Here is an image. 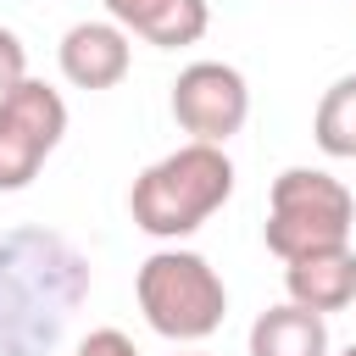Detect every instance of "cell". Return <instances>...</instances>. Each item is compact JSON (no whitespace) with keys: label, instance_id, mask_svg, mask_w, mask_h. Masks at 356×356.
<instances>
[{"label":"cell","instance_id":"10","mask_svg":"<svg viewBox=\"0 0 356 356\" xmlns=\"http://www.w3.org/2000/svg\"><path fill=\"white\" fill-rule=\"evenodd\" d=\"M250 356H328V323L295 300L267 306L250 323Z\"/></svg>","mask_w":356,"mask_h":356},{"label":"cell","instance_id":"5","mask_svg":"<svg viewBox=\"0 0 356 356\" xmlns=\"http://www.w3.org/2000/svg\"><path fill=\"white\" fill-rule=\"evenodd\" d=\"M67 134V100L39 83L22 78L17 89L0 95V189H28L39 178V167L50 161V150Z\"/></svg>","mask_w":356,"mask_h":356},{"label":"cell","instance_id":"9","mask_svg":"<svg viewBox=\"0 0 356 356\" xmlns=\"http://www.w3.org/2000/svg\"><path fill=\"white\" fill-rule=\"evenodd\" d=\"M111 22L122 33H139L150 39L156 50H178V44H195L206 28H211V11L206 0H106Z\"/></svg>","mask_w":356,"mask_h":356},{"label":"cell","instance_id":"11","mask_svg":"<svg viewBox=\"0 0 356 356\" xmlns=\"http://www.w3.org/2000/svg\"><path fill=\"white\" fill-rule=\"evenodd\" d=\"M312 139H317V150L334 156V161L356 156V72H345L339 83L323 89L317 117H312Z\"/></svg>","mask_w":356,"mask_h":356},{"label":"cell","instance_id":"8","mask_svg":"<svg viewBox=\"0 0 356 356\" xmlns=\"http://www.w3.org/2000/svg\"><path fill=\"white\" fill-rule=\"evenodd\" d=\"M284 289L295 306L328 317V312H345L356 300V250L339 245V250H317V256H300V261H284Z\"/></svg>","mask_w":356,"mask_h":356},{"label":"cell","instance_id":"4","mask_svg":"<svg viewBox=\"0 0 356 356\" xmlns=\"http://www.w3.org/2000/svg\"><path fill=\"white\" fill-rule=\"evenodd\" d=\"M134 295H139V312L145 323L161 334V339H178V345H195L206 334L222 328V312H228V289L217 278V267L195 250H156L139 261V278H134Z\"/></svg>","mask_w":356,"mask_h":356},{"label":"cell","instance_id":"6","mask_svg":"<svg viewBox=\"0 0 356 356\" xmlns=\"http://www.w3.org/2000/svg\"><path fill=\"white\" fill-rule=\"evenodd\" d=\"M172 117L195 145H228L250 117L245 72L228 61H189L172 83Z\"/></svg>","mask_w":356,"mask_h":356},{"label":"cell","instance_id":"12","mask_svg":"<svg viewBox=\"0 0 356 356\" xmlns=\"http://www.w3.org/2000/svg\"><path fill=\"white\" fill-rule=\"evenodd\" d=\"M22 78H28V50H22V39L11 28H0V95L17 89Z\"/></svg>","mask_w":356,"mask_h":356},{"label":"cell","instance_id":"13","mask_svg":"<svg viewBox=\"0 0 356 356\" xmlns=\"http://www.w3.org/2000/svg\"><path fill=\"white\" fill-rule=\"evenodd\" d=\"M72 356H139V350H134V339H128L122 328H95Z\"/></svg>","mask_w":356,"mask_h":356},{"label":"cell","instance_id":"2","mask_svg":"<svg viewBox=\"0 0 356 356\" xmlns=\"http://www.w3.org/2000/svg\"><path fill=\"white\" fill-rule=\"evenodd\" d=\"M234 195V161L222 145H178L172 156L150 161L134 189H128V211L134 228H145L150 239H184L195 234L211 211H222Z\"/></svg>","mask_w":356,"mask_h":356},{"label":"cell","instance_id":"7","mask_svg":"<svg viewBox=\"0 0 356 356\" xmlns=\"http://www.w3.org/2000/svg\"><path fill=\"white\" fill-rule=\"evenodd\" d=\"M128 33L117 22H72L61 33V78L72 89H117L128 78Z\"/></svg>","mask_w":356,"mask_h":356},{"label":"cell","instance_id":"1","mask_svg":"<svg viewBox=\"0 0 356 356\" xmlns=\"http://www.w3.org/2000/svg\"><path fill=\"white\" fill-rule=\"evenodd\" d=\"M89 289L83 256L39 228L0 239V356H44Z\"/></svg>","mask_w":356,"mask_h":356},{"label":"cell","instance_id":"3","mask_svg":"<svg viewBox=\"0 0 356 356\" xmlns=\"http://www.w3.org/2000/svg\"><path fill=\"white\" fill-rule=\"evenodd\" d=\"M356 200L323 167H284L267 195V250L278 261H300L317 250L350 245Z\"/></svg>","mask_w":356,"mask_h":356},{"label":"cell","instance_id":"14","mask_svg":"<svg viewBox=\"0 0 356 356\" xmlns=\"http://www.w3.org/2000/svg\"><path fill=\"white\" fill-rule=\"evenodd\" d=\"M339 356H356V345H345V350H339Z\"/></svg>","mask_w":356,"mask_h":356}]
</instances>
